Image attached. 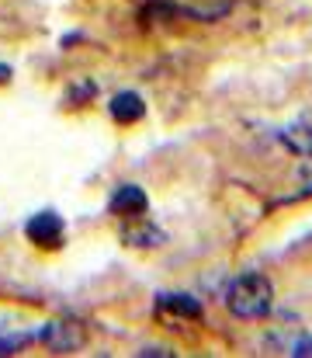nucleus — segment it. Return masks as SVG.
<instances>
[{
	"instance_id": "1",
	"label": "nucleus",
	"mask_w": 312,
	"mask_h": 358,
	"mask_svg": "<svg viewBox=\"0 0 312 358\" xmlns=\"http://www.w3.org/2000/svg\"><path fill=\"white\" fill-rule=\"evenodd\" d=\"M225 306L239 320H260V317H267L271 306H274V285H271V278L260 275V271L239 275L229 285V292H225Z\"/></svg>"
},
{
	"instance_id": "2",
	"label": "nucleus",
	"mask_w": 312,
	"mask_h": 358,
	"mask_svg": "<svg viewBox=\"0 0 312 358\" xmlns=\"http://www.w3.org/2000/svg\"><path fill=\"white\" fill-rule=\"evenodd\" d=\"M38 341L49 345L52 352H80L84 341H87V331H84V324H77V320H49V324L38 331Z\"/></svg>"
},
{
	"instance_id": "3",
	"label": "nucleus",
	"mask_w": 312,
	"mask_h": 358,
	"mask_svg": "<svg viewBox=\"0 0 312 358\" xmlns=\"http://www.w3.org/2000/svg\"><path fill=\"white\" fill-rule=\"evenodd\" d=\"M24 234H28V240H31L35 247L56 250V247L63 243V220H59V213H52V209H45V213H35V216L28 220Z\"/></svg>"
},
{
	"instance_id": "4",
	"label": "nucleus",
	"mask_w": 312,
	"mask_h": 358,
	"mask_svg": "<svg viewBox=\"0 0 312 358\" xmlns=\"http://www.w3.org/2000/svg\"><path fill=\"white\" fill-rule=\"evenodd\" d=\"M107 213L111 216H121V220H139L146 213V192L139 185H121L111 202H107Z\"/></svg>"
},
{
	"instance_id": "5",
	"label": "nucleus",
	"mask_w": 312,
	"mask_h": 358,
	"mask_svg": "<svg viewBox=\"0 0 312 358\" xmlns=\"http://www.w3.org/2000/svg\"><path fill=\"white\" fill-rule=\"evenodd\" d=\"M107 112H111V119L114 122L132 125V122H139L142 115H146V105H142V98H139L135 91H121V94H114V98H111Z\"/></svg>"
},
{
	"instance_id": "6",
	"label": "nucleus",
	"mask_w": 312,
	"mask_h": 358,
	"mask_svg": "<svg viewBox=\"0 0 312 358\" xmlns=\"http://www.w3.org/2000/svg\"><path fill=\"white\" fill-rule=\"evenodd\" d=\"M121 240H125L128 247H160L167 237H163V230H156L153 223H142V220H139V223H125V227H121Z\"/></svg>"
},
{
	"instance_id": "7",
	"label": "nucleus",
	"mask_w": 312,
	"mask_h": 358,
	"mask_svg": "<svg viewBox=\"0 0 312 358\" xmlns=\"http://www.w3.org/2000/svg\"><path fill=\"white\" fill-rule=\"evenodd\" d=\"M281 143H285V146H288L295 157L312 160V125L299 122V125H288V129H281Z\"/></svg>"
},
{
	"instance_id": "8",
	"label": "nucleus",
	"mask_w": 312,
	"mask_h": 358,
	"mask_svg": "<svg viewBox=\"0 0 312 358\" xmlns=\"http://www.w3.org/2000/svg\"><path fill=\"white\" fill-rule=\"evenodd\" d=\"M160 306L170 310V313H177V317H188V320H198L202 317V303L195 296H188V292H163L160 296Z\"/></svg>"
},
{
	"instance_id": "9",
	"label": "nucleus",
	"mask_w": 312,
	"mask_h": 358,
	"mask_svg": "<svg viewBox=\"0 0 312 358\" xmlns=\"http://www.w3.org/2000/svg\"><path fill=\"white\" fill-rule=\"evenodd\" d=\"M28 341H31V334H7V338H0V355H14V352H21Z\"/></svg>"
},
{
	"instance_id": "10",
	"label": "nucleus",
	"mask_w": 312,
	"mask_h": 358,
	"mask_svg": "<svg viewBox=\"0 0 312 358\" xmlns=\"http://www.w3.org/2000/svg\"><path fill=\"white\" fill-rule=\"evenodd\" d=\"M292 355L295 358H312V338H302V341L292 348Z\"/></svg>"
},
{
	"instance_id": "11",
	"label": "nucleus",
	"mask_w": 312,
	"mask_h": 358,
	"mask_svg": "<svg viewBox=\"0 0 312 358\" xmlns=\"http://www.w3.org/2000/svg\"><path fill=\"white\" fill-rule=\"evenodd\" d=\"M10 80V66L7 63H0V84H7Z\"/></svg>"
},
{
	"instance_id": "12",
	"label": "nucleus",
	"mask_w": 312,
	"mask_h": 358,
	"mask_svg": "<svg viewBox=\"0 0 312 358\" xmlns=\"http://www.w3.org/2000/svg\"><path fill=\"white\" fill-rule=\"evenodd\" d=\"M139 355H156L160 358V355H170V352H163V348H146V352H139Z\"/></svg>"
}]
</instances>
